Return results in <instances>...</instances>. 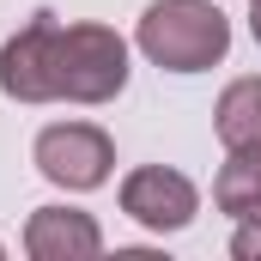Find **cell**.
I'll list each match as a JSON object with an SVG mask.
<instances>
[{"label":"cell","instance_id":"obj_1","mask_svg":"<svg viewBox=\"0 0 261 261\" xmlns=\"http://www.w3.org/2000/svg\"><path fill=\"white\" fill-rule=\"evenodd\" d=\"M140 55L164 73H206L231 49V18L213 0H152L134 31Z\"/></svg>","mask_w":261,"mask_h":261},{"label":"cell","instance_id":"obj_2","mask_svg":"<svg viewBox=\"0 0 261 261\" xmlns=\"http://www.w3.org/2000/svg\"><path fill=\"white\" fill-rule=\"evenodd\" d=\"M128 85V43L110 24H61L55 37V91L61 103H110Z\"/></svg>","mask_w":261,"mask_h":261},{"label":"cell","instance_id":"obj_3","mask_svg":"<svg viewBox=\"0 0 261 261\" xmlns=\"http://www.w3.org/2000/svg\"><path fill=\"white\" fill-rule=\"evenodd\" d=\"M37 170L55 189H67V195H91V189L110 182L116 146H110V134L91 128V122H49L37 134Z\"/></svg>","mask_w":261,"mask_h":261},{"label":"cell","instance_id":"obj_4","mask_svg":"<svg viewBox=\"0 0 261 261\" xmlns=\"http://www.w3.org/2000/svg\"><path fill=\"white\" fill-rule=\"evenodd\" d=\"M55 37H61L55 12H37L24 31H12L0 43V91L12 103H61V91H55Z\"/></svg>","mask_w":261,"mask_h":261},{"label":"cell","instance_id":"obj_5","mask_svg":"<svg viewBox=\"0 0 261 261\" xmlns=\"http://www.w3.org/2000/svg\"><path fill=\"white\" fill-rule=\"evenodd\" d=\"M122 213L134 225L170 237V231H189L200 213V189L182 176V170H164V164H140L122 176Z\"/></svg>","mask_w":261,"mask_h":261},{"label":"cell","instance_id":"obj_6","mask_svg":"<svg viewBox=\"0 0 261 261\" xmlns=\"http://www.w3.org/2000/svg\"><path fill=\"white\" fill-rule=\"evenodd\" d=\"M24 255L31 261H91V255H103V231L79 206H37L24 219Z\"/></svg>","mask_w":261,"mask_h":261},{"label":"cell","instance_id":"obj_7","mask_svg":"<svg viewBox=\"0 0 261 261\" xmlns=\"http://www.w3.org/2000/svg\"><path fill=\"white\" fill-rule=\"evenodd\" d=\"M213 134L225 152H261V73L231 79L213 103Z\"/></svg>","mask_w":261,"mask_h":261},{"label":"cell","instance_id":"obj_8","mask_svg":"<svg viewBox=\"0 0 261 261\" xmlns=\"http://www.w3.org/2000/svg\"><path fill=\"white\" fill-rule=\"evenodd\" d=\"M213 206L231 219H261V152H231L213 176Z\"/></svg>","mask_w":261,"mask_h":261},{"label":"cell","instance_id":"obj_9","mask_svg":"<svg viewBox=\"0 0 261 261\" xmlns=\"http://www.w3.org/2000/svg\"><path fill=\"white\" fill-rule=\"evenodd\" d=\"M231 255H237V261H261V219H237Z\"/></svg>","mask_w":261,"mask_h":261},{"label":"cell","instance_id":"obj_10","mask_svg":"<svg viewBox=\"0 0 261 261\" xmlns=\"http://www.w3.org/2000/svg\"><path fill=\"white\" fill-rule=\"evenodd\" d=\"M249 37L261 43V0H249Z\"/></svg>","mask_w":261,"mask_h":261},{"label":"cell","instance_id":"obj_11","mask_svg":"<svg viewBox=\"0 0 261 261\" xmlns=\"http://www.w3.org/2000/svg\"><path fill=\"white\" fill-rule=\"evenodd\" d=\"M0 255H6V249H0Z\"/></svg>","mask_w":261,"mask_h":261}]
</instances>
